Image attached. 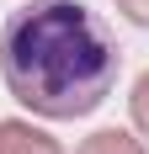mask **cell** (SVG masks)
<instances>
[{
    "label": "cell",
    "instance_id": "obj_1",
    "mask_svg": "<svg viewBox=\"0 0 149 154\" xmlns=\"http://www.w3.org/2000/svg\"><path fill=\"white\" fill-rule=\"evenodd\" d=\"M117 43L85 0H32L0 27V80L37 117L74 122L117 85Z\"/></svg>",
    "mask_w": 149,
    "mask_h": 154
},
{
    "label": "cell",
    "instance_id": "obj_2",
    "mask_svg": "<svg viewBox=\"0 0 149 154\" xmlns=\"http://www.w3.org/2000/svg\"><path fill=\"white\" fill-rule=\"evenodd\" d=\"M0 154H64V149H59L53 133H43V128L11 117V122H0Z\"/></svg>",
    "mask_w": 149,
    "mask_h": 154
},
{
    "label": "cell",
    "instance_id": "obj_3",
    "mask_svg": "<svg viewBox=\"0 0 149 154\" xmlns=\"http://www.w3.org/2000/svg\"><path fill=\"white\" fill-rule=\"evenodd\" d=\"M74 154H144V143L133 133H122V128H101V133H90Z\"/></svg>",
    "mask_w": 149,
    "mask_h": 154
},
{
    "label": "cell",
    "instance_id": "obj_4",
    "mask_svg": "<svg viewBox=\"0 0 149 154\" xmlns=\"http://www.w3.org/2000/svg\"><path fill=\"white\" fill-rule=\"evenodd\" d=\"M128 112H133V128H138V133H149V69L138 75L133 96H128Z\"/></svg>",
    "mask_w": 149,
    "mask_h": 154
},
{
    "label": "cell",
    "instance_id": "obj_5",
    "mask_svg": "<svg viewBox=\"0 0 149 154\" xmlns=\"http://www.w3.org/2000/svg\"><path fill=\"white\" fill-rule=\"evenodd\" d=\"M117 11L133 21V27H149V0H117Z\"/></svg>",
    "mask_w": 149,
    "mask_h": 154
}]
</instances>
